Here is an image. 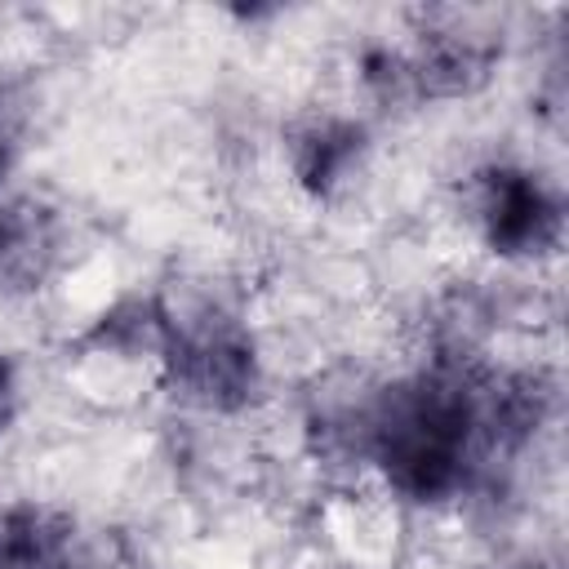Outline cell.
<instances>
[{
  "label": "cell",
  "instance_id": "6da1fadb",
  "mask_svg": "<svg viewBox=\"0 0 569 569\" xmlns=\"http://www.w3.org/2000/svg\"><path fill=\"white\" fill-rule=\"evenodd\" d=\"M493 360L427 356L400 378L373 382L360 467L413 511L458 507L489 471L480 382Z\"/></svg>",
  "mask_w": 569,
  "mask_h": 569
},
{
  "label": "cell",
  "instance_id": "7a4b0ae2",
  "mask_svg": "<svg viewBox=\"0 0 569 569\" xmlns=\"http://www.w3.org/2000/svg\"><path fill=\"white\" fill-rule=\"evenodd\" d=\"M156 391L204 418L253 413L267 400V351L249 316L222 298H169Z\"/></svg>",
  "mask_w": 569,
  "mask_h": 569
},
{
  "label": "cell",
  "instance_id": "3957f363",
  "mask_svg": "<svg viewBox=\"0 0 569 569\" xmlns=\"http://www.w3.org/2000/svg\"><path fill=\"white\" fill-rule=\"evenodd\" d=\"M458 213L471 240L502 267H542L565 249V191L560 182L516 156H489L458 182Z\"/></svg>",
  "mask_w": 569,
  "mask_h": 569
},
{
  "label": "cell",
  "instance_id": "277c9868",
  "mask_svg": "<svg viewBox=\"0 0 569 569\" xmlns=\"http://www.w3.org/2000/svg\"><path fill=\"white\" fill-rule=\"evenodd\" d=\"M413 107H453L480 98L507 58V40L467 13H418L400 40Z\"/></svg>",
  "mask_w": 569,
  "mask_h": 569
},
{
  "label": "cell",
  "instance_id": "5b68a950",
  "mask_svg": "<svg viewBox=\"0 0 569 569\" xmlns=\"http://www.w3.org/2000/svg\"><path fill=\"white\" fill-rule=\"evenodd\" d=\"M280 164L293 191L316 204L333 209L360 191L373 164V124L365 111L347 107H302L280 129Z\"/></svg>",
  "mask_w": 569,
  "mask_h": 569
},
{
  "label": "cell",
  "instance_id": "8992f818",
  "mask_svg": "<svg viewBox=\"0 0 569 569\" xmlns=\"http://www.w3.org/2000/svg\"><path fill=\"white\" fill-rule=\"evenodd\" d=\"M169 333V293L164 289H124L102 311L89 316V325L76 329L67 342V356L89 378H147L156 387L160 351Z\"/></svg>",
  "mask_w": 569,
  "mask_h": 569
},
{
  "label": "cell",
  "instance_id": "52a82bcc",
  "mask_svg": "<svg viewBox=\"0 0 569 569\" xmlns=\"http://www.w3.org/2000/svg\"><path fill=\"white\" fill-rule=\"evenodd\" d=\"M71 267L67 209L31 187H0V298H44Z\"/></svg>",
  "mask_w": 569,
  "mask_h": 569
},
{
  "label": "cell",
  "instance_id": "ba28073f",
  "mask_svg": "<svg viewBox=\"0 0 569 569\" xmlns=\"http://www.w3.org/2000/svg\"><path fill=\"white\" fill-rule=\"evenodd\" d=\"M0 569H120V556L71 507L18 493L0 502Z\"/></svg>",
  "mask_w": 569,
  "mask_h": 569
},
{
  "label": "cell",
  "instance_id": "9c48e42d",
  "mask_svg": "<svg viewBox=\"0 0 569 569\" xmlns=\"http://www.w3.org/2000/svg\"><path fill=\"white\" fill-rule=\"evenodd\" d=\"M351 84L369 111H413L409 93V71L400 44L387 40H365L351 53Z\"/></svg>",
  "mask_w": 569,
  "mask_h": 569
},
{
  "label": "cell",
  "instance_id": "30bf717a",
  "mask_svg": "<svg viewBox=\"0 0 569 569\" xmlns=\"http://www.w3.org/2000/svg\"><path fill=\"white\" fill-rule=\"evenodd\" d=\"M22 147H27V107L9 84H0V187H13Z\"/></svg>",
  "mask_w": 569,
  "mask_h": 569
},
{
  "label": "cell",
  "instance_id": "8fae6325",
  "mask_svg": "<svg viewBox=\"0 0 569 569\" xmlns=\"http://www.w3.org/2000/svg\"><path fill=\"white\" fill-rule=\"evenodd\" d=\"M27 413V378H22V365L13 351H0V445L18 431Z\"/></svg>",
  "mask_w": 569,
  "mask_h": 569
},
{
  "label": "cell",
  "instance_id": "7c38bea8",
  "mask_svg": "<svg viewBox=\"0 0 569 569\" xmlns=\"http://www.w3.org/2000/svg\"><path fill=\"white\" fill-rule=\"evenodd\" d=\"M293 569H351V565H342V560H302V565H293Z\"/></svg>",
  "mask_w": 569,
  "mask_h": 569
}]
</instances>
